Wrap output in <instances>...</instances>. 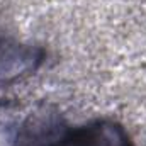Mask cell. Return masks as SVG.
<instances>
[{"label": "cell", "instance_id": "cell-1", "mask_svg": "<svg viewBox=\"0 0 146 146\" xmlns=\"http://www.w3.org/2000/svg\"><path fill=\"white\" fill-rule=\"evenodd\" d=\"M53 146H133V141L117 121L95 119L76 127H65Z\"/></svg>", "mask_w": 146, "mask_h": 146}, {"label": "cell", "instance_id": "cell-2", "mask_svg": "<svg viewBox=\"0 0 146 146\" xmlns=\"http://www.w3.org/2000/svg\"><path fill=\"white\" fill-rule=\"evenodd\" d=\"M42 48L0 37V85L29 76L42 65Z\"/></svg>", "mask_w": 146, "mask_h": 146}]
</instances>
